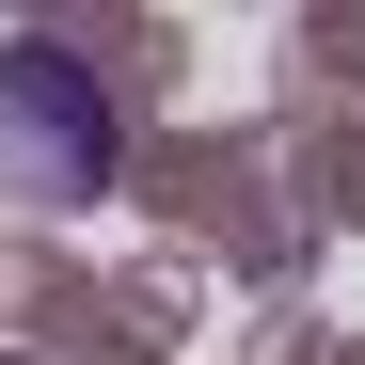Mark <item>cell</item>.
Wrapping results in <instances>:
<instances>
[{
	"mask_svg": "<svg viewBox=\"0 0 365 365\" xmlns=\"http://www.w3.org/2000/svg\"><path fill=\"white\" fill-rule=\"evenodd\" d=\"M0 128H16L0 159H16L32 191H80L96 159H80V143H48V128H96V143H111V96H96V80L64 64V48H16V64H0Z\"/></svg>",
	"mask_w": 365,
	"mask_h": 365,
	"instance_id": "obj_1",
	"label": "cell"
}]
</instances>
